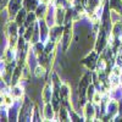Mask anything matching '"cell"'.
<instances>
[{
	"mask_svg": "<svg viewBox=\"0 0 122 122\" xmlns=\"http://www.w3.org/2000/svg\"><path fill=\"white\" fill-rule=\"evenodd\" d=\"M20 1H22V0H20Z\"/></svg>",
	"mask_w": 122,
	"mask_h": 122,
	"instance_id": "7402d4cb",
	"label": "cell"
},
{
	"mask_svg": "<svg viewBox=\"0 0 122 122\" xmlns=\"http://www.w3.org/2000/svg\"><path fill=\"white\" fill-rule=\"evenodd\" d=\"M97 62H98V53L95 50H90V53H88L82 60V65L90 71L97 70Z\"/></svg>",
	"mask_w": 122,
	"mask_h": 122,
	"instance_id": "7a4b0ae2",
	"label": "cell"
},
{
	"mask_svg": "<svg viewBox=\"0 0 122 122\" xmlns=\"http://www.w3.org/2000/svg\"><path fill=\"white\" fill-rule=\"evenodd\" d=\"M97 116V110L95 106L92 101H88V103L83 106V117L86 121H93Z\"/></svg>",
	"mask_w": 122,
	"mask_h": 122,
	"instance_id": "5b68a950",
	"label": "cell"
},
{
	"mask_svg": "<svg viewBox=\"0 0 122 122\" xmlns=\"http://www.w3.org/2000/svg\"><path fill=\"white\" fill-rule=\"evenodd\" d=\"M59 121H62V122H65V121H71V115H70V110L66 107V106H61L60 109H59Z\"/></svg>",
	"mask_w": 122,
	"mask_h": 122,
	"instance_id": "5bb4252c",
	"label": "cell"
},
{
	"mask_svg": "<svg viewBox=\"0 0 122 122\" xmlns=\"http://www.w3.org/2000/svg\"><path fill=\"white\" fill-rule=\"evenodd\" d=\"M62 33H64V27L55 25L53 27H50V33H49V39L54 40L55 43H59L61 38H62Z\"/></svg>",
	"mask_w": 122,
	"mask_h": 122,
	"instance_id": "52a82bcc",
	"label": "cell"
},
{
	"mask_svg": "<svg viewBox=\"0 0 122 122\" xmlns=\"http://www.w3.org/2000/svg\"><path fill=\"white\" fill-rule=\"evenodd\" d=\"M54 94V87L51 83H46L44 84L43 89H42V99H43V103H51V98Z\"/></svg>",
	"mask_w": 122,
	"mask_h": 122,
	"instance_id": "9c48e42d",
	"label": "cell"
},
{
	"mask_svg": "<svg viewBox=\"0 0 122 122\" xmlns=\"http://www.w3.org/2000/svg\"><path fill=\"white\" fill-rule=\"evenodd\" d=\"M48 6H49V4H46V3H42V4H39V5L37 6V9H36L34 12H36L38 20H43V18L45 17V15H46V12H48Z\"/></svg>",
	"mask_w": 122,
	"mask_h": 122,
	"instance_id": "4fadbf2b",
	"label": "cell"
},
{
	"mask_svg": "<svg viewBox=\"0 0 122 122\" xmlns=\"http://www.w3.org/2000/svg\"><path fill=\"white\" fill-rule=\"evenodd\" d=\"M27 15H28V11L25 9V7H22L20 11L17 12V15L15 16V22L20 26V27H22V26H25V22H26V18H27Z\"/></svg>",
	"mask_w": 122,
	"mask_h": 122,
	"instance_id": "30bf717a",
	"label": "cell"
},
{
	"mask_svg": "<svg viewBox=\"0 0 122 122\" xmlns=\"http://www.w3.org/2000/svg\"><path fill=\"white\" fill-rule=\"evenodd\" d=\"M111 34L115 38H120L122 36V22H116L112 25V29H111Z\"/></svg>",
	"mask_w": 122,
	"mask_h": 122,
	"instance_id": "9a60e30c",
	"label": "cell"
},
{
	"mask_svg": "<svg viewBox=\"0 0 122 122\" xmlns=\"http://www.w3.org/2000/svg\"><path fill=\"white\" fill-rule=\"evenodd\" d=\"M34 76L38 78V79H40V78H43L45 75H46V67H44V66H42V65H37L36 66V68H34Z\"/></svg>",
	"mask_w": 122,
	"mask_h": 122,
	"instance_id": "2e32d148",
	"label": "cell"
},
{
	"mask_svg": "<svg viewBox=\"0 0 122 122\" xmlns=\"http://www.w3.org/2000/svg\"><path fill=\"white\" fill-rule=\"evenodd\" d=\"M118 109H120V103H117L116 100L111 99L106 104V109H105L106 110V115H107L106 118L114 120V117L118 115Z\"/></svg>",
	"mask_w": 122,
	"mask_h": 122,
	"instance_id": "277c9868",
	"label": "cell"
},
{
	"mask_svg": "<svg viewBox=\"0 0 122 122\" xmlns=\"http://www.w3.org/2000/svg\"><path fill=\"white\" fill-rule=\"evenodd\" d=\"M117 65L122 66V51L118 53V56H117Z\"/></svg>",
	"mask_w": 122,
	"mask_h": 122,
	"instance_id": "ffe728a7",
	"label": "cell"
},
{
	"mask_svg": "<svg viewBox=\"0 0 122 122\" xmlns=\"http://www.w3.org/2000/svg\"><path fill=\"white\" fill-rule=\"evenodd\" d=\"M66 1H67V3H72V1H73V0H66Z\"/></svg>",
	"mask_w": 122,
	"mask_h": 122,
	"instance_id": "44dd1931",
	"label": "cell"
},
{
	"mask_svg": "<svg viewBox=\"0 0 122 122\" xmlns=\"http://www.w3.org/2000/svg\"><path fill=\"white\" fill-rule=\"evenodd\" d=\"M110 10H115L122 15V0H110Z\"/></svg>",
	"mask_w": 122,
	"mask_h": 122,
	"instance_id": "e0dca14e",
	"label": "cell"
},
{
	"mask_svg": "<svg viewBox=\"0 0 122 122\" xmlns=\"http://www.w3.org/2000/svg\"><path fill=\"white\" fill-rule=\"evenodd\" d=\"M22 1L20 0H9V3L6 4V10H7V15L10 16V20H14L17 12L22 9Z\"/></svg>",
	"mask_w": 122,
	"mask_h": 122,
	"instance_id": "3957f363",
	"label": "cell"
},
{
	"mask_svg": "<svg viewBox=\"0 0 122 122\" xmlns=\"http://www.w3.org/2000/svg\"><path fill=\"white\" fill-rule=\"evenodd\" d=\"M95 92H97L95 84L92 83V84L88 87V89H87V100H88V101H92V100H93V97H94V94H95Z\"/></svg>",
	"mask_w": 122,
	"mask_h": 122,
	"instance_id": "ac0fdd59",
	"label": "cell"
},
{
	"mask_svg": "<svg viewBox=\"0 0 122 122\" xmlns=\"http://www.w3.org/2000/svg\"><path fill=\"white\" fill-rule=\"evenodd\" d=\"M112 75H115V76H118V77H121L122 76V67L120 66V65H116L114 68H112V72H111Z\"/></svg>",
	"mask_w": 122,
	"mask_h": 122,
	"instance_id": "d6986e66",
	"label": "cell"
},
{
	"mask_svg": "<svg viewBox=\"0 0 122 122\" xmlns=\"http://www.w3.org/2000/svg\"><path fill=\"white\" fill-rule=\"evenodd\" d=\"M65 17H66V10L62 6H56V25L59 26L65 25Z\"/></svg>",
	"mask_w": 122,
	"mask_h": 122,
	"instance_id": "7c38bea8",
	"label": "cell"
},
{
	"mask_svg": "<svg viewBox=\"0 0 122 122\" xmlns=\"http://www.w3.org/2000/svg\"><path fill=\"white\" fill-rule=\"evenodd\" d=\"M9 93L12 95V98H14L15 100H21V99H23V88L20 86V84L12 86V87H11V90H10Z\"/></svg>",
	"mask_w": 122,
	"mask_h": 122,
	"instance_id": "8fae6325",
	"label": "cell"
},
{
	"mask_svg": "<svg viewBox=\"0 0 122 122\" xmlns=\"http://www.w3.org/2000/svg\"><path fill=\"white\" fill-rule=\"evenodd\" d=\"M17 48H12L7 45V48L4 50L3 53V61L5 64H10V62H14L16 61V56H17Z\"/></svg>",
	"mask_w": 122,
	"mask_h": 122,
	"instance_id": "8992f818",
	"label": "cell"
},
{
	"mask_svg": "<svg viewBox=\"0 0 122 122\" xmlns=\"http://www.w3.org/2000/svg\"><path fill=\"white\" fill-rule=\"evenodd\" d=\"M72 37H73V22L65 23L62 38H61V42H62V49L65 50V51L71 46V43H72Z\"/></svg>",
	"mask_w": 122,
	"mask_h": 122,
	"instance_id": "6da1fadb",
	"label": "cell"
},
{
	"mask_svg": "<svg viewBox=\"0 0 122 122\" xmlns=\"http://www.w3.org/2000/svg\"><path fill=\"white\" fill-rule=\"evenodd\" d=\"M55 112H56V110L54 109L53 104L51 103H45L44 106H43V111H42V117L45 121H51L55 117Z\"/></svg>",
	"mask_w": 122,
	"mask_h": 122,
	"instance_id": "ba28073f",
	"label": "cell"
}]
</instances>
